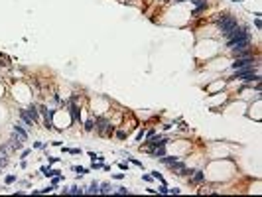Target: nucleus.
Listing matches in <instances>:
<instances>
[{
    "label": "nucleus",
    "mask_w": 262,
    "mask_h": 197,
    "mask_svg": "<svg viewBox=\"0 0 262 197\" xmlns=\"http://www.w3.org/2000/svg\"><path fill=\"white\" fill-rule=\"evenodd\" d=\"M16 181V175H8L6 178V183H14Z\"/></svg>",
    "instance_id": "obj_24"
},
{
    "label": "nucleus",
    "mask_w": 262,
    "mask_h": 197,
    "mask_svg": "<svg viewBox=\"0 0 262 197\" xmlns=\"http://www.w3.org/2000/svg\"><path fill=\"white\" fill-rule=\"evenodd\" d=\"M65 193H73V195H77V193H83V189H79L77 185H73L71 189H65Z\"/></svg>",
    "instance_id": "obj_17"
},
{
    "label": "nucleus",
    "mask_w": 262,
    "mask_h": 197,
    "mask_svg": "<svg viewBox=\"0 0 262 197\" xmlns=\"http://www.w3.org/2000/svg\"><path fill=\"white\" fill-rule=\"evenodd\" d=\"M205 8H207V2H205V0H203L201 4H197V8H195V10H193V14H201V12L205 10Z\"/></svg>",
    "instance_id": "obj_15"
},
{
    "label": "nucleus",
    "mask_w": 262,
    "mask_h": 197,
    "mask_svg": "<svg viewBox=\"0 0 262 197\" xmlns=\"http://www.w3.org/2000/svg\"><path fill=\"white\" fill-rule=\"evenodd\" d=\"M246 33H250V32H248V28H243V26H235L232 30H229L227 33H225V37H227V40H239V37L246 36Z\"/></svg>",
    "instance_id": "obj_3"
},
{
    "label": "nucleus",
    "mask_w": 262,
    "mask_h": 197,
    "mask_svg": "<svg viewBox=\"0 0 262 197\" xmlns=\"http://www.w3.org/2000/svg\"><path fill=\"white\" fill-rule=\"evenodd\" d=\"M148 144H144L142 146V148L144 150H148V152H150V150H154V148H160V146H166V144H168V140H166V138H162V136H152V138H148Z\"/></svg>",
    "instance_id": "obj_4"
},
{
    "label": "nucleus",
    "mask_w": 262,
    "mask_h": 197,
    "mask_svg": "<svg viewBox=\"0 0 262 197\" xmlns=\"http://www.w3.org/2000/svg\"><path fill=\"white\" fill-rule=\"evenodd\" d=\"M142 138H144V130H140L138 136H136V140H142Z\"/></svg>",
    "instance_id": "obj_27"
},
{
    "label": "nucleus",
    "mask_w": 262,
    "mask_h": 197,
    "mask_svg": "<svg viewBox=\"0 0 262 197\" xmlns=\"http://www.w3.org/2000/svg\"><path fill=\"white\" fill-rule=\"evenodd\" d=\"M20 118H22V122L26 124L28 128H32V126H34V120H32L30 116H28V112H26V111H20Z\"/></svg>",
    "instance_id": "obj_9"
},
{
    "label": "nucleus",
    "mask_w": 262,
    "mask_h": 197,
    "mask_svg": "<svg viewBox=\"0 0 262 197\" xmlns=\"http://www.w3.org/2000/svg\"><path fill=\"white\" fill-rule=\"evenodd\" d=\"M93 128H95V122H93V120H89V122L85 124V130H87V132H91Z\"/></svg>",
    "instance_id": "obj_21"
},
{
    "label": "nucleus",
    "mask_w": 262,
    "mask_h": 197,
    "mask_svg": "<svg viewBox=\"0 0 262 197\" xmlns=\"http://www.w3.org/2000/svg\"><path fill=\"white\" fill-rule=\"evenodd\" d=\"M26 112H28V116H30V118L34 120V122H36L37 118H40V112H37V108L34 107V104H32V107H28V108H26Z\"/></svg>",
    "instance_id": "obj_10"
},
{
    "label": "nucleus",
    "mask_w": 262,
    "mask_h": 197,
    "mask_svg": "<svg viewBox=\"0 0 262 197\" xmlns=\"http://www.w3.org/2000/svg\"><path fill=\"white\" fill-rule=\"evenodd\" d=\"M10 148H12V144H2V146H0V154H4V156H6V154L10 152Z\"/></svg>",
    "instance_id": "obj_16"
},
{
    "label": "nucleus",
    "mask_w": 262,
    "mask_h": 197,
    "mask_svg": "<svg viewBox=\"0 0 262 197\" xmlns=\"http://www.w3.org/2000/svg\"><path fill=\"white\" fill-rule=\"evenodd\" d=\"M110 189L112 187L109 183H101V185H99V193H110Z\"/></svg>",
    "instance_id": "obj_14"
},
{
    "label": "nucleus",
    "mask_w": 262,
    "mask_h": 197,
    "mask_svg": "<svg viewBox=\"0 0 262 197\" xmlns=\"http://www.w3.org/2000/svg\"><path fill=\"white\" fill-rule=\"evenodd\" d=\"M160 193H169V189L166 185H160Z\"/></svg>",
    "instance_id": "obj_25"
},
{
    "label": "nucleus",
    "mask_w": 262,
    "mask_h": 197,
    "mask_svg": "<svg viewBox=\"0 0 262 197\" xmlns=\"http://www.w3.org/2000/svg\"><path fill=\"white\" fill-rule=\"evenodd\" d=\"M0 61H2V65H10V57H8V55H4V53H0Z\"/></svg>",
    "instance_id": "obj_19"
},
{
    "label": "nucleus",
    "mask_w": 262,
    "mask_h": 197,
    "mask_svg": "<svg viewBox=\"0 0 262 197\" xmlns=\"http://www.w3.org/2000/svg\"><path fill=\"white\" fill-rule=\"evenodd\" d=\"M41 174H44V175H47V178H49V175H55V174H57V171H53V170H49V167H41Z\"/></svg>",
    "instance_id": "obj_18"
},
{
    "label": "nucleus",
    "mask_w": 262,
    "mask_h": 197,
    "mask_svg": "<svg viewBox=\"0 0 262 197\" xmlns=\"http://www.w3.org/2000/svg\"><path fill=\"white\" fill-rule=\"evenodd\" d=\"M116 136H118V138H120V140H124V138H126V132H122V130H118V132H116Z\"/></svg>",
    "instance_id": "obj_23"
},
{
    "label": "nucleus",
    "mask_w": 262,
    "mask_h": 197,
    "mask_svg": "<svg viewBox=\"0 0 262 197\" xmlns=\"http://www.w3.org/2000/svg\"><path fill=\"white\" fill-rule=\"evenodd\" d=\"M240 79H243L246 85H250V83H260V75L258 73H246V75H243Z\"/></svg>",
    "instance_id": "obj_7"
},
{
    "label": "nucleus",
    "mask_w": 262,
    "mask_h": 197,
    "mask_svg": "<svg viewBox=\"0 0 262 197\" xmlns=\"http://www.w3.org/2000/svg\"><path fill=\"white\" fill-rule=\"evenodd\" d=\"M6 164H8V158L4 156V154H0V167H4Z\"/></svg>",
    "instance_id": "obj_20"
},
{
    "label": "nucleus",
    "mask_w": 262,
    "mask_h": 197,
    "mask_svg": "<svg viewBox=\"0 0 262 197\" xmlns=\"http://www.w3.org/2000/svg\"><path fill=\"white\" fill-rule=\"evenodd\" d=\"M176 2H187V0H176ZM189 2H191V0H189Z\"/></svg>",
    "instance_id": "obj_29"
},
{
    "label": "nucleus",
    "mask_w": 262,
    "mask_h": 197,
    "mask_svg": "<svg viewBox=\"0 0 262 197\" xmlns=\"http://www.w3.org/2000/svg\"><path fill=\"white\" fill-rule=\"evenodd\" d=\"M14 134H16V136H18V138H22V140H24V142H26V140H28V132H26V130H24V128H22V126H20V124H16V126H14Z\"/></svg>",
    "instance_id": "obj_8"
},
{
    "label": "nucleus",
    "mask_w": 262,
    "mask_h": 197,
    "mask_svg": "<svg viewBox=\"0 0 262 197\" xmlns=\"http://www.w3.org/2000/svg\"><path fill=\"white\" fill-rule=\"evenodd\" d=\"M69 111H71V118L77 120V118H79V112H77V107H75V99L69 103Z\"/></svg>",
    "instance_id": "obj_12"
},
{
    "label": "nucleus",
    "mask_w": 262,
    "mask_h": 197,
    "mask_svg": "<svg viewBox=\"0 0 262 197\" xmlns=\"http://www.w3.org/2000/svg\"><path fill=\"white\" fill-rule=\"evenodd\" d=\"M116 193L124 195V193H128V189H126V187H118V189H116Z\"/></svg>",
    "instance_id": "obj_22"
},
{
    "label": "nucleus",
    "mask_w": 262,
    "mask_h": 197,
    "mask_svg": "<svg viewBox=\"0 0 262 197\" xmlns=\"http://www.w3.org/2000/svg\"><path fill=\"white\" fill-rule=\"evenodd\" d=\"M256 61H258V59H254L252 55H248V57H236L235 63H232V69H240V67H246L250 63H256Z\"/></svg>",
    "instance_id": "obj_5"
},
{
    "label": "nucleus",
    "mask_w": 262,
    "mask_h": 197,
    "mask_svg": "<svg viewBox=\"0 0 262 197\" xmlns=\"http://www.w3.org/2000/svg\"><path fill=\"white\" fill-rule=\"evenodd\" d=\"M172 2H176V0H166V4H172Z\"/></svg>",
    "instance_id": "obj_28"
},
{
    "label": "nucleus",
    "mask_w": 262,
    "mask_h": 197,
    "mask_svg": "<svg viewBox=\"0 0 262 197\" xmlns=\"http://www.w3.org/2000/svg\"><path fill=\"white\" fill-rule=\"evenodd\" d=\"M217 24H219V30H221L223 36H225L229 30H232L235 26H239V24H236V18H235V16H231V14L219 16V18H217Z\"/></svg>",
    "instance_id": "obj_1"
},
{
    "label": "nucleus",
    "mask_w": 262,
    "mask_h": 197,
    "mask_svg": "<svg viewBox=\"0 0 262 197\" xmlns=\"http://www.w3.org/2000/svg\"><path fill=\"white\" fill-rule=\"evenodd\" d=\"M99 185H101V183H97V181L91 183L89 189H85V193H95V195H97V193H99Z\"/></svg>",
    "instance_id": "obj_13"
},
{
    "label": "nucleus",
    "mask_w": 262,
    "mask_h": 197,
    "mask_svg": "<svg viewBox=\"0 0 262 197\" xmlns=\"http://www.w3.org/2000/svg\"><path fill=\"white\" fill-rule=\"evenodd\" d=\"M22 138H18V136H16V134H14V136H12V140H10V144H12V148H14V150H22Z\"/></svg>",
    "instance_id": "obj_11"
},
{
    "label": "nucleus",
    "mask_w": 262,
    "mask_h": 197,
    "mask_svg": "<svg viewBox=\"0 0 262 197\" xmlns=\"http://www.w3.org/2000/svg\"><path fill=\"white\" fill-rule=\"evenodd\" d=\"M95 124H99V126H97V132L101 134V136H110V134L114 132L112 124H110L107 118H97V122H95Z\"/></svg>",
    "instance_id": "obj_2"
},
{
    "label": "nucleus",
    "mask_w": 262,
    "mask_h": 197,
    "mask_svg": "<svg viewBox=\"0 0 262 197\" xmlns=\"http://www.w3.org/2000/svg\"><path fill=\"white\" fill-rule=\"evenodd\" d=\"M75 171H77L79 175H81V174H85V167H75Z\"/></svg>",
    "instance_id": "obj_26"
},
{
    "label": "nucleus",
    "mask_w": 262,
    "mask_h": 197,
    "mask_svg": "<svg viewBox=\"0 0 262 197\" xmlns=\"http://www.w3.org/2000/svg\"><path fill=\"white\" fill-rule=\"evenodd\" d=\"M205 181V174L201 170H195L189 174V183H203Z\"/></svg>",
    "instance_id": "obj_6"
}]
</instances>
